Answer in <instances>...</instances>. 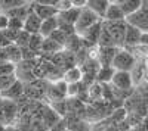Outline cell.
Segmentation results:
<instances>
[{
	"instance_id": "cell-18",
	"label": "cell",
	"mask_w": 148,
	"mask_h": 131,
	"mask_svg": "<svg viewBox=\"0 0 148 131\" xmlns=\"http://www.w3.org/2000/svg\"><path fill=\"white\" fill-rule=\"evenodd\" d=\"M24 93V88H22V82L19 81V80H16L15 81V84L12 86L8 91H5V93H2V96L3 97H6L8 100H10V102H14V100H16L21 94Z\"/></svg>"
},
{
	"instance_id": "cell-16",
	"label": "cell",
	"mask_w": 148,
	"mask_h": 131,
	"mask_svg": "<svg viewBox=\"0 0 148 131\" xmlns=\"http://www.w3.org/2000/svg\"><path fill=\"white\" fill-rule=\"evenodd\" d=\"M5 55H6V59L10 62V63H18L22 61V55H21V49L15 44H9L8 47H5Z\"/></svg>"
},
{
	"instance_id": "cell-10",
	"label": "cell",
	"mask_w": 148,
	"mask_h": 131,
	"mask_svg": "<svg viewBox=\"0 0 148 131\" xmlns=\"http://www.w3.org/2000/svg\"><path fill=\"white\" fill-rule=\"evenodd\" d=\"M117 5L121 9L125 18H129V16H132L133 14H136V12L141 9L142 2L141 0H117Z\"/></svg>"
},
{
	"instance_id": "cell-1",
	"label": "cell",
	"mask_w": 148,
	"mask_h": 131,
	"mask_svg": "<svg viewBox=\"0 0 148 131\" xmlns=\"http://www.w3.org/2000/svg\"><path fill=\"white\" fill-rule=\"evenodd\" d=\"M135 65H136V59H135L133 53L127 49H120L114 55V59L111 62L114 71H123V72H132Z\"/></svg>"
},
{
	"instance_id": "cell-7",
	"label": "cell",
	"mask_w": 148,
	"mask_h": 131,
	"mask_svg": "<svg viewBox=\"0 0 148 131\" xmlns=\"http://www.w3.org/2000/svg\"><path fill=\"white\" fill-rule=\"evenodd\" d=\"M101 30H102V21H99L98 24H95L93 27H90L89 30H86L84 32H82L79 37L82 38V43H89L90 46H95L99 41V35H101Z\"/></svg>"
},
{
	"instance_id": "cell-6",
	"label": "cell",
	"mask_w": 148,
	"mask_h": 131,
	"mask_svg": "<svg viewBox=\"0 0 148 131\" xmlns=\"http://www.w3.org/2000/svg\"><path fill=\"white\" fill-rule=\"evenodd\" d=\"M111 84L119 90H130L133 87V78L130 72H123V71H116L113 80H111Z\"/></svg>"
},
{
	"instance_id": "cell-26",
	"label": "cell",
	"mask_w": 148,
	"mask_h": 131,
	"mask_svg": "<svg viewBox=\"0 0 148 131\" xmlns=\"http://www.w3.org/2000/svg\"><path fill=\"white\" fill-rule=\"evenodd\" d=\"M8 30H14V31H22L24 30V21L15 19V18H9V25Z\"/></svg>"
},
{
	"instance_id": "cell-4",
	"label": "cell",
	"mask_w": 148,
	"mask_h": 131,
	"mask_svg": "<svg viewBox=\"0 0 148 131\" xmlns=\"http://www.w3.org/2000/svg\"><path fill=\"white\" fill-rule=\"evenodd\" d=\"M126 22L129 25L138 28L141 32H148V2H142L141 9L132 16L126 18Z\"/></svg>"
},
{
	"instance_id": "cell-23",
	"label": "cell",
	"mask_w": 148,
	"mask_h": 131,
	"mask_svg": "<svg viewBox=\"0 0 148 131\" xmlns=\"http://www.w3.org/2000/svg\"><path fill=\"white\" fill-rule=\"evenodd\" d=\"M27 3L28 2H25V0H2V10L5 14V12H8V10L21 7V6L27 5Z\"/></svg>"
},
{
	"instance_id": "cell-13",
	"label": "cell",
	"mask_w": 148,
	"mask_h": 131,
	"mask_svg": "<svg viewBox=\"0 0 148 131\" xmlns=\"http://www.w3.org/2000/svg\"><path fill=\"white\" fill-rule=\"evenodd\" d=\"M117 50V47H101L99 55H98V62L101 63V66H111V62H113Z\"/></svg>"
},
{
	"instance_id": "cell-27",
	"label": "cell",
	"mask_w": 148,
	"mask_h": 131,
	"mask_svg": "<svg viewBox=\"0 0 148 131\" xmlns=\"http://www.w3.org/2000/svg\"><path fill=\"white\" fill-rule=\"evenodd\" d=\"M138 49H144L148 53V32H142L141 34V40H139V46Z\"/></svg>"
},
{
	"instance_id": "cell-32",
	"label": "cell",
	"mask_w": 148,
	"mask_h": 131,
	"mask_svg": "<svg viewBox=\"0 0 148 131\" xmlns=\"http://www.w3.org/2000/svg\"><path fill=\"white\" fill-rule=\"evenodd\" d=\"M65 131H70V130H65Z\"/></svg>"
},
{
	"instance_id": "cell-11",
	"label": "cell",
	"mask_w": 148,
	"mask_h": 131,
	"mask_svg": "<svg viewBox=\"0 0 148 131\" xmlns=\"http://www.w3.org/2000/svg\"><path fill=\"white\" fill-rule=\"evenodd\" d=\"M108 6H110L108 0H88V2H86V7L90 9L101 21L105 16V12H107Z\"/></svg>"
},
{
	"instance_id": "cell-3",
	"label": "cell",
	"mask_w": 148,
	"mask_h": 131,
	"mask_svg": "<svg viewBox=\"0 0 148 131\" xmlns=\"http://www.w3.org/2000/svg\"><path fill=\"white\" fill-rule=\"evenodd\" d=\"M126 21L123 22H104L102 21V27L105 28V31L110 34V37L113 38L114 46L119 47L123 46V40H125V32H126Z\"/></svg>"
},
{
	"instance_id": "cell-15",
	"label": "cell",
	"mask_w": 148,
	"mask_h": 131,
	"mask_svg": "<svg viewBox=\"0 0 148 131\" xmlns=\"http://www.w3.org/2000/svg\"><path fill=\"white\" fill-rule=\"evenodd\" d=\"M58 25H59V22H58V18H51V19H46V21H42V25H40V35L43 38H47L49 35H51L53 31L58 30Z\"/></svg>"
},
{
	"instance_id": "cell-22",
	"label": "cell",
	"mask_w": 148,
	"mask_h": 131,
	"mask_svg": "<svg viewBox=\"0 0 148 131\" xmlns=\"http://www.w3.org/2000/svg\"><path fill=\"white\" fill-rule=\"evenodd\" d=\"M16 81V75L12 74V75H0V94L8 91L12 86L15 84Z\"/></svg>"
},
{
	"instance_id": "cell-21",
	"label": "cell",
	"mask_w": 148,
	"mask_h": 131,
	"mask_svg": "<svg viewBox=\"0 0 148 131\" xmlns=\"http://www.w3.org/2000/svg\"><path fill=\"white\" fill-rule=\"evenodd\" d=\"M61 47L62 46H59L58 43H55L52 38H43L40 52H43V53H56V52L61 50Z\"/></svg>"
},
{
	"instance_id": "cell-20",
	"label": "cell",
	"mask_w": 148,
	"mask_h": 131,
	"mask_svg": "<svg viewBox=\"0 0 148 131\" xmlns=\"http://www.w3.org/2000/svg\"><path fill=\"white\" fill-rule=\"evenodd\" d=\"M42 43H43L42 35L40 34H33V35H30V41H28L27 49L31 50L33 53H39L40 49H42Z\"/></svg>"
},
{
	"instance_id": "cell-28",
	"label": "cell",
	"mask_w": 148,
	"mask_h": 131,
	"mask_svg": "<svg viewBox=\"0 0 148 131\" xmlns=\"http://www.w3.org/2000/svg\"><path fill=\"white\" fill-rule=\"evenodd\" d=\"M8 25H9V18L3 14H0V32H3L8 30Z\"/></svg>"
},
{
	"instance_id": "cell-30",
	"label": "cell",
	"mask_w": 148,
	"mask_h": 131,
	"mask_svg": "<svg viewBox=\"0 0 148 131\" xmlns=\"http://www.w3.org/2000/svg\"><path fill=\"white\" fill-rule=\"evenodd\" d=\"M2 12H3L2 10V0H0V14H2Z\"/></svg>"
},
{
	"instance_id": "cell-2",
	"label": "cell",
	"mask_w": 148,
	"mask_h": 131,
	"mask_svg": "<svg viewBox=\"0 0 148 131\" xmlns=\"http://www.w3.org/2000/svg\"><path fill=\"white\" fill-rule=\"evenodd\" d=\"M101 19L98 18L93 12L88 7H83L80 10V15H79V19L74 25V30H76V34L80 35L82 32H84L86 30H89L90 27H93L95 24H98Z\"/></svg>"
},
{
	"instance_id": "cell-5",
	"label": "cell",
	"mask_w": 148,
	"mask_h": 131,
	"mask_svg": "<svg viewBox=\"0 0 148 131\" xmlns=\"http://www.w3.org/2000/svg\"><path fill=\"white\" fill-rule=\"evenodd\" d=\"M31 12L39 19H42V21H46V19H51V18L58 16L56 7L46 6V5H42L39 2H31Z\"/></svg>"
},
{
	"instance_id": "cell-14",
	"label": "cell",
	"mask_w": 148,
	"mask_h": 131,
	"mask_svg": "<svg viewBox=\"0 0 148 131\" xmlns=\"http://www.w3.org/2000/svg\"><path fill=\"white\" fill-rule=\"evenodd\" d=\"M40 25H42V19H39L31 12V14L25 18V21H24V31L28 32L30 35L39 34L40 32Z\"/></svg>"
},
{
	"instance_id": "cell-24",
	"label": "cell",
	"mask_w": 148,
	"mask_h": 131,
	"mask_svg": "<svg viewBox=\"0 0 148 131\" xmlns=\"http://www.w3.org/2000/svg\"><path fill=\"white\" fill-rule=\"evenodd\" d=\"M47 38H52L55 43H58L59 46H65V41H67V35L62 32V31H59V30H56V31H53L51 35H49Z\"/></svg>"
},
{
	"instance_id": "cell-8",
	"label": "cell",
	"mask_w": 148,
	"mask_h": 131,
	"mask_svg": "<svg viewBox=\"0 0 148 131\" xmlns=\"http://www.w3.org/2000/svg\"><path fill=\"white\" fill-rule=\"evenodd\" d=\"M127 24V22H126ZM141 31L138 28H135L132 25H126V32H125V40H123V46L127 47V50L130 49H136L139 46V40H141Z\"/></svg>"
},
{
	"instance_id": "cell-31",
	"label": "cell",
	"mask_w": 148,
	"mask_h": 131,
	"mask_svg": "<svg viewBox=\"0 0 148 131\" xmlns=\"http://www.w3.org/2000/svg\"><path fill=\"white\" fill-rule=\"evenodd\" d=\"M147 59H148V53H147Z\"/></svg>"
},
{
	"instance_id": "cell-29",
	"label": "cell",
	"mask_w": 148,
	"mask_h": 131,
	"mask_svg": "<svg viewBox=\"0 0 148 131\" xmlns=\"http://www.w3.org/2000/svg\"><path fill=\"white\" fill-rule=\"evenodd\" d=\"M0 131H6V125L0 122Z\"/></svg>"
},
{
	"instance_id": "cell-12",
	"label": "cell",
	"mask_w": 148,
	"mask_h": 131,
	"mask_svg": "<svg viewBox=\"0 0 148 131\" xmlns=\"http://www.w3.org/2000/svg\"><path fill=\"white\" fill-rule=\"evenodd\" d=\"M80 10L82 9H76V7H70L68 10H64V12H59L58 14V21L59 22H64V24H68V25H76V22L79 19V15H80Z\"/></svg>"
},
{
	"instance_id": "cell-25",
	"label": "cell",
	"mask_w": 148,
	"mask_h": 131,
	"mask_svg": "<svg viewBox=\"0 0 148 131\" xmlns=\"http://www.w3.org/2000/svg\"><path fill=\"white\" fill-rule=\"evenodd\" d=\"M15 74V65L10 62H5L0 65V75H12Z\"/></svg>"
},
{
	"instance_id": "cell-17",
	"label": "cell",
	"mask_w": 148,
	"mask_h": 131,
	"mask_svg": "<svg viewBox=\"0 0 148 131\" xmlns=\"http://www.w3.org/2000/svg\"><path fill=\"white\" fill-rule=\"evenodd\" d=\"M64 80H65L67 84H77V82H82V80H83L82 69L77 68V66L70 68L65 72V75H64Z\"/></svg>"
},
{
	"instance_id": "cell-9",
	"label": "cell",
	"mask_w": 148,
	"mask_h": 131,
	"mask_svg": "<svg viewBox=\"0 0 148 131\" xmlns=\"http://www.w3.org/2000/svg\"><path fill=\"white\" fill-rule=\"evenodd\" d=\"M102 21L104 22H123V21H126V18L123 15L121 9L119 7L117 2H110V6L105 12V16Z\"/></svg>"
},
{
	"instance_id": "cell-19",
	"label": "cell",
	"mask_w": 148,
	"mask_h": 131,
	"mask_svg": "<svg viewBox=\"0 0 148 131\" xmlns=\"http://www.w3.org/2000/svg\"><path fill=\"white\" fill-rule=\"evenodd\" d=\"M116 71L113 69V66H99L96 71V80L101 82H111Z\"/></svg>"
}]
</instances>
